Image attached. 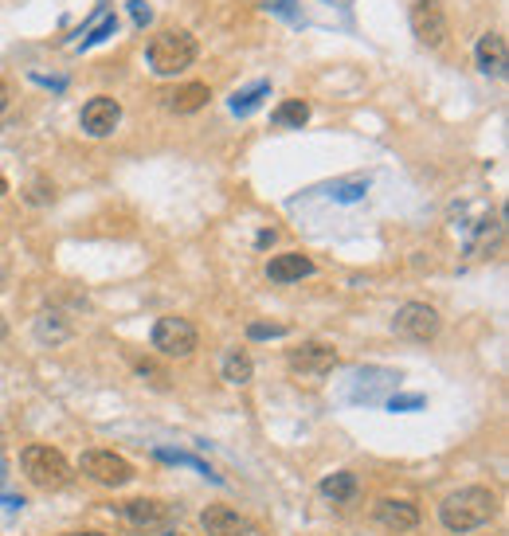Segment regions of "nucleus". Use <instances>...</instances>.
<instances>
[{
	"instance_id": "cd10ccee",
	"label": "nucleus",
	"mask_w": 509,
	"mask_h": 536,
	"mask_svg": "<svg viewBox=\"0 0 509 536\" xmlns=\"http://www.w3.org/2000/svg\"><path fill=\"white\" fill-rule=\"evenodd\" d=\"M4 106H8V86L0 83V114H4Z\"/></svg>"
},
{
	"instance_id": "393cba45",
	"label": "nucleus",
	"mask_w": 509,
	"mask_h": 536,
	"mask_svg": "<svg viewBox=\"0 0 509 536\" xmlns=\"http://www.w3.org/2000/svg\"><path fill=\"white\" fill-rule=\"evenodd\" d=\"M267 8L279 12V16H287V20H302V12L294 8V0H267Z\"/></svg>"
},
{
	"instance_id": "dca6fc26",
	"label": "nucleus",
	"mask_w": 509,
	"mask_h": 536,
	"mask_svg": "<svg viewBox=\"0 0 509 536\" xmlns=\"http://www.w3.org/2000/svg\"><path fill=\"white\" fill-rule=\"evenodd\" d=\"M321 498H329L333 505H345L357 498V474H349V470H337V474H329V478H321Z\"/></svg>"
},
{
	"instance_id": "ddd939ff",
	"label": "nucleus",
	"mask_w": 509,
	"mask_h": 536,
	"mask_svg": "<svg viewBox=\"0 0 509 536\" xmlns=\"http://www.w3.org/2000/svg\"><path fill=\"white\" fill-rule=\"evenodd\" d=\"M318 266H313L310 255H302V251H282V255H274V259L267 263V278L271 282H302V278H310Z\"/></svg>"
},
{
	"instance_id": "9b49d317",
	"label": "nucleus",
	"mask_w": 509,
	"mask_h": 536,
	"mask_svg": "<svg viewBox=\"0 0 509 536\" xmlns=\"http://www.w3.org/2000/svg\"><path fill=\"white\" fill-rule=\"evenodd\" d=\"M474 63H478V71H482L486 78H502L505 63H509L505 36L502 32H486L482 39H478V47H474Z\"/></svg>"
},
{
	"instance_id": "20e7f679",
	"label": "nucleus",
	"mask_w": 509,
	"mask_h": 536,
	"mask_svg": "<svg viewBox=\"0 0 509 536\" xmlns=\"http://www.w3.org/2000/svg\"><path fill=\"white\" fill-rule=\"evenodd\" d=\"M196 345H200V333H196V325L189 317H161V321L153 325V349L161 356L184 361V356L196 353Z\"/></svg>"
},
{
	"instance_id": "f3484780",
	"label": "nucleus",
	"mask_w": 509,
	"mask_h": 536,
	"mask_svg": "<svg viewBox=\"0 0 509 536\" xmlns=\"http://www.w3.org/2000/svg\"><path fill=\"white\" fill-rule=\"evenodd\" d=\"M271 122L282 126V130H302V126L310 122V102H306V98H287V102L274 106Z\"/></svg>"
},
{
	"instance_id": "aec40b11",
	"label": "nucleus",
	"mask_w": 509,
	"mask_h": 536,
	"mask_svg": "<svg viewBox=\"0 0 509 536\" xmlns=\"http://www.w3.org/2000/svg\"><path fill=\"white\" fill-rule=\"evenodd\" d=\"M271 94V83H254V86H247V91H235V98H231V114L235 118H247V114H254L263 106V98Z\"/></svg>"
},
{
	"instance_id": "7ed1b4c3",
	"label": "nucleus",
	"mask_w": 509,
	"mask_h": 536,
	"mask_svg": "<svg viewBox=\"0 0 509 536\" xmlns=\"http://www.w3.org/2000/svg\"><path fill=\"white\" fill-rule=\"evenodd\" d=\"M20 466H24V478L36 485V490H63L71 485L75 470L55 446H44V443H32L20 451Z\"/></svg>"
},
{
	"instance_id": "a211bd4d",
	"label": "nucleus",
	"mask_w": 509,
	"mask_h": 536,
	"mask_svg": "<svg viewBox=\"0 0 509 536\" xmlns=\"http://www.w3.org/2000/svg\"><path fill=\"white\" fill-rule=\"evenodd\" d=\"M251 376H254V364H251V356L243 349H231L228 356H223V380H228L231 388H243Z\"/></svg>"
},
{
	"instance_id": "4468645a",
	"label": "nucleus",
	"mask_w": 509,
	"mask_h": 536,
	"mask_svg": "<svg viewBox=\"0 0 509 536\" xmlns=\"http://www.w3.org/2000/svg\"><path fill=\"white\" fill-rule=\"evenodd\" d=\"M200 529L208 536H247L251 524L235 509H228V505H208V509L200 513Z\"/></svg>"
},
{
	"instance_id": "423d86ee",
	"label": "nucleus",
	"mask_w": 509,
	"mask_h": 536,
	"mask_svg": "<svg viewBox=\"0 0 509 536\" xmlns=\"http://www.w3.org/2000/svg\"><path fill=\"white\" fill-rule=\"evenodd\" d=\"M78 470L98 485H110V490H122V485L133 482V466L114 451H86L83 459H78Z\"/></svg>"
},
{
	"instance_id": "9d476101",
	"label": "nucleus",
	"mask_w": 509,
	"mask_h": 536,
	"mask_svg": "<svg viewBox=\"0 0 509 536\" xmlns=\"http://www.w3.org/2000/svg\"><path fill=\"white\" fill-rule=\"evenodd\" d=\"M117 513H122L130 524H137V529H157V524H169L173 521V505H165V501H157V498L122 501V505H117Z\"/></svg>"
},
{
	"instance_id": "1a4fd4ad",
	"label": "nucleus",
	"mask_w": 509,
	"mask_h": 536,
	"mask_svg": "<svg viewBox=\"0 0 509 536\" xmlns=\"http://www.w3.org/2000/svg\"><path fill=\"white\" fill-rule=\"evenodd\" d=\"M78 126H83L86 137H110L122 126V102L110 94H94L78 114Z\"/></svg>"
},
{
	"instance_id": "4be33fe9",
	"label": "nucleus",
	"mask_w": 509,
	"mask_h": 536,
	"mask_svg": "<svg viewBox=\"0 0 509 536\" xmlns=\"http://www.w3.org/2000/svg\"><path fill=\"white\" fill-rule=\"evenodd\" d=\"M287 333H290V325H282V321H251L247 325L251 341H267V337H287Z\"/></svg>"
},
{
	"instance_id": "b1692460",
	"label": "nucleus",
	"mask_w": 509,
	"mask_h": 536,
	"mask_svg": "<svg viewBox=\"0 0 509 536\" xmlns=\"http://www.w3.org/2000/svg\"><path fill=\"white\" fill-rule=\"evenodd\" d=\"M130 16H133V24H137V28H145V24L153 20V8L145 4V0H130Z\"/></svg>"
},
{
	"instance_id": "bb28decb",
	"label": "nucleus",
	"mask_w": 509,
	"mask_h": 536,
	"mask_svg": "<svg viewBox=\"0 0 509 536\" xmlns=\"http://www.w3.org/2000/svg\"><path fill=\"white\" fill-rule=\"evenodd\" d=\"M254 243H259V247H271V243H274V231H259V240H254Z\"/></svg>"
},
{
	"instance_id": "412c9836",
	"label": "nucleus",
	"mask_w": 509,
	"mask_h": 536,
	"mask_svg": "<svg viewBox=\"0 0 509 536\" xmlns=\"http://www.w3.org/2000/svg\"><path fill=\"white\" fill-rule=\"evenodd\" d=\"M67 333H71V325L59 321V313H39V321H36V337H39V341H63Z\"/></svg>"
},
{
	"instance_id": "6e6552de",
	"label": "nucleus",
	"mask_w": 509,
	"mask_h": 536,
	"mask_svg": "<svg viewBox=\"0 0 509 536\" xmlns=\"http://www.w3.org/2000/svg\"><path fill=\"white\" fill-rule=\"evenodd\" d=\"M287 364L302 376H326L341 364V353L333 349L329 341H302L298 349L287 353Z\"/></svg>"
},
{
	"instance_id": "7c9ffc66",
	"label": "nucleus",
	"mask_w": 509,
	"mask_h": 536,
	"mask_svg": "<svg viewBox=\"0 0 509 536\" xmlns=\"http://www.w3.org/2000/svg\"><path fill=\"white\" fill-rule=\"evenodd\" d=\"M0 337H4V321H0Z\"/></svg>"
},
{
	"instance_id": "f8f14e48",
	"label": "nucleus",
	"mask_w": 509,
	"mask_h": 536,
	"mask_svg": "<svg viewBox=\"0 0 509 536\" xmlns=\"http://www.w3.org/2000/svg\"><path fill=\"white\" fill-rule=\"evenodd\" d=\"M372 517H376L380 524H384L388 532H408L419 524V509L404 498H380L376 509H372Z\"/></svg>"
},
{
	"instance_id": "5701e85b",
	"label": "nucleus",
	"mask_w": 509,
	"mask_h": 536,
	"mask_svg": "<svg viewBox=\"0 0 509 536\" xmlns=\"http://www.w3.org/2000/svg\"><path fill=\"white\" fill-rule=\"evenodd\" d=\"M110 36H117V16H102V24H98L94 32L86 36V39H83V44H78V47H83V52H91L94 44H102V39H110Z\"/></svg>"
},
{
	"instance_id": "f03ea898",
	"label": "nucleus",
	"mask_w": 509,
	"mask_h": 536,
	"mask_svg": "<svg viewBox=\"0 0 509 536\" xmlns=\"http://www.w3.org/2000/svg\"><path fill=\"white\" fill-rule=\"evenodd\" d=\"M196 55H200V47H196V39L184 32V28H161V32H153L149 47H145V59H149L153 75L189 71L196 63Z\"/></svg>"
},
{
	"instance_id": "2eb2a0df",
	"label": "nucleus",
	"mask_w": 509,
	"mask_h": 536,
	"mask_svg": "<svg viewBox=\"0 0 509 536\" xmlns=\"http://www.w3.org/2000/svg\"><path fill=\"white\" fill-rule=\"evenodd\" d=\"M208 83H184V86H176V91L169 94V110L173 114H196V110H204L208 106Z\"/></svg>"
},
{
	"instance_id": "0eeeda50",
	"label": "nucleus",
	"mask_w": 509,
	"mask_h": 536,
	"mask_svg": "<svg viewBox=\"0 0 509 536\" xmlns=\"http://www.w3.org/2000/svg\"><path fill=\"white\" fill-rule=\"evenodd\" d=\"M411 32L424 47H443L447 36H450V20L443 12V4L439 0H411Z\"/></svg>"
},
{
	"instance_id": "39448f33",
	"label": "nucleus",
	"mask_w": 509,
	"mask_h": 536,
	"mask_svg": "<svg viewBox=\"0 0 509 536\" xmlns=\"http://www.w3.org/2000/svg\"><path fill=\"white\" fill-rule=\"evenodd\" d=\"M392 329L400 337H408V341H431V337H439V329H443V317L427 302H404L396 310V317H392Z\"/></svg>"
},
{
	"instance_id": "c756f323",
	"label": "nucleus",
	"mask_w": 509,
	"mask_h": 536,
	"mask_svg": "<svg viewBox=\"0 0 509 536\" xmlns=\"http://www.w3.org/2000/svg\"><path fill=\"white\" fill-rule=\"evenodd\" d=\"M165 536H184V532H176V529H173V532H165Z\"/></svg>"
},
{
	"instance_id": "a878e982",
	"label": "nucleus",
	"mask_w": 509,
	"mask_h": 536,
	"mask_svg": "<svg viewBox=\"0 0 509 536\" xmlns=\"http://www.w3.org/2000/svg\"><path fill=\"white\" fill-rule=\"evenodd\" d=\"M424 400L419 395H408V400H392V411H404V407H419Z\"/></svg>"
},
{
	"instance_id": "6ab92c4d",
	"label": "nucleus",
	"mask_w": 509,
	"mask_h": 536,
	"mask_svg": "<svg viewBox=\"0 0 509 536\" xmlns=\"http://www.w3.org/2000/svg\"><path fill=\"white\" fill-rule=\"evenodd\" d=\"M365 192H368V176H349V181H333L326 188V196L337 204H357L365 200Z\"/></svg>"
},
{
	"instance_id": "c85d7f7f",
	"label": "nucleus",
	"mask_w": 509,
	"mask_h": 536,
	"mask_svg": "<svg viewBox=\"0 0 509 536\" xmlns=\"http://www.w3.org/2000/svg\"><path fill=\"white\" fill-rule=\"evenodd\" d=\"M63 536H102V532H63Z\"/></svg>"
},
{
	"instance_id": "f257e3e1",
	"label": "nucleus",
	"mask_w": 509,
	"mask_h": 536,
	"mask_svg": "<svg viewBox=\"0 0 509 536\" xmlns=\"http://www.w3.org/2000/svg\"><path fill=\"white\" fill-rule=\"evenodd\" d=\"M494 517H497V493L486 490V485H463V490H455L439 505V521L455 536L482 529V524H489Z\"/></svg>"
}]
</instances>
